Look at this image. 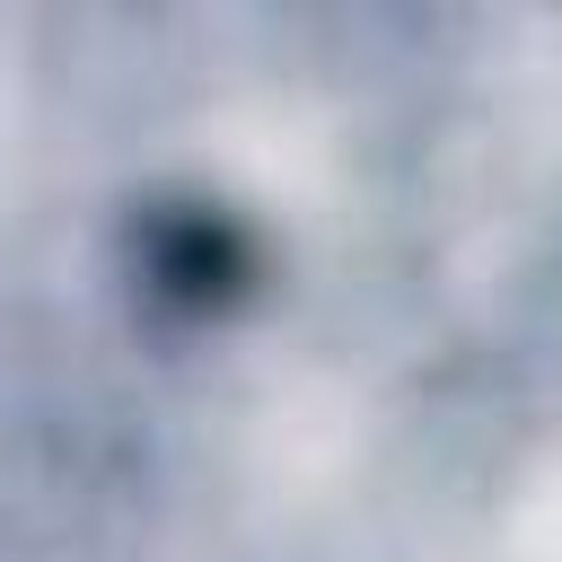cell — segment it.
Here are the masks:
<instances>
[{"label":"cell","instance_id":"obj_1","mask_svg":"<svg viewBox=\"0 0 562 562\" xmlns=\"http://www.w3.org/2000/svg\"><path fill=\"white\" fill-rule=\"evenodd\" d=\"M220 272H228V237H220L211 220H184V228H167V237H158V281H167V290L211 299V290H220Z\"/></svg>","mask_w":562,"mask_h":562}]
</instances>
